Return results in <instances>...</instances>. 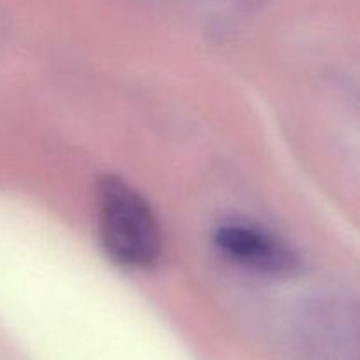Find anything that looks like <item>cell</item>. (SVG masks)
<instances>
[{
	"instance_id": "6da1fadb",
	"label": "cell",
	"mask_w": 360,
	"mask_h": 360,
	"mask_svg": "<svg viewBox=\"0 0 360 360\" xmlns=\"http://www.w3.org/2000/svg\"><path fill=\"white\" fill-rule=\"evenodd\" d=\"M97 220L104 252L120 266L150 269L162 253V232L148 200L125 179L105 174L97 183Z\"/></svg>"
},
{
	"instance_id": "3957f363",
	"label": "cell",
	"mask_w": 360,
	"mask_h": 360,
	"mask_svg": "<svg viewBox=\"0 0 360 360\" xmlns=\"http://www.w3.org/2000/svg\"><path fill=\"white\" fill-rule=\"evenodd\" d=\"M239 2L245 4L246 7H260L266 2H269V0H239Z\"/></svg>"
},
{
	"instance_id": "7a4b0ae2",
	"label": "cell",
	"mask_w": 360,
	"mask_h": 360,
	"mask_svg": "<svg viewBox=\"0 0 360 360\" xmlns=\"http://www.w3.org/2000/svg\"><path fill=\"white\" fill-rule=\"evenodd\" d=\"M214 243L229 259L255 273L281 276L294 273L299 266L297 255L287 243L253 225H220Z\"/></svg>"
}]
</instances>
